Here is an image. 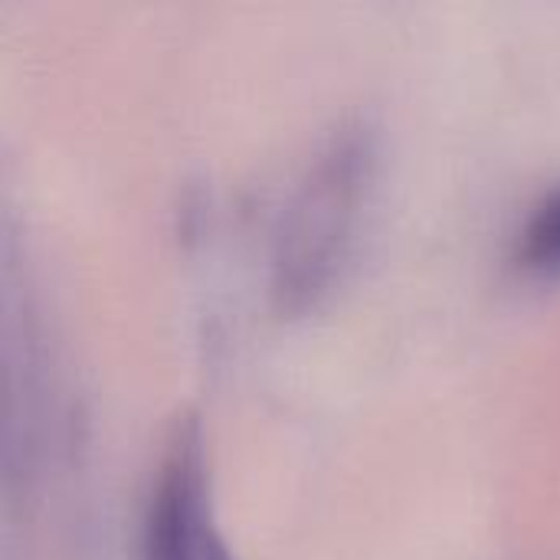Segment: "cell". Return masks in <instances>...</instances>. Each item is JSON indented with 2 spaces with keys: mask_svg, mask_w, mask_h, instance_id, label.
<instances>
[{
  "mask_svg": "<svg viewBox=\"0 0 560 560\" xmlns=\"http://www.w3.org/2000/svg\"><path fill=\"white\" fill-rule=\"evenodd\" d=\"M518 269L538 282H558L560 279V184L551 187L538 207L528 213L518 249H515Z\"/></svg>",
  "mask_w": 560,
  "mask_h": 560,
  "instance_id": "277c9868",
  "label": "cell"
},
{
  "mask_svg": "<svg viewBox=\"0 0 560 560\" xmlns=\"http://www.w3.org/2000/svg\"><path fill=\"white\" fill-rule=\"evenodd\" d=\"M141 560H236L213 502L207 433L197 413H180L154 463L144 518Z\"/></svg>",
  "mask_w": 560,
  "mask_h": 560,
  "instance_id": "3957f363",
  "label": "cell"
},
{
  "mask_svg": "<svg viewBox=\"0 0 560 560\" xmlns=\"http://www.w3.org/2000/svg\"><path fill=\"white\" fill-rule=\"evenodd\" d=\"M374 177V141L351 125L312 158L272 240V305L282 318L308 315L338 285L361 226Z\"/></svg>",
  "mask_w": 560,
  "mask_h": 560,
  "instance_id": "6da1fadb",
  "label": "cell"
},
{
  "mask_svg": "<svg viewBox=\"0 0 560 560\" xmlns=\"http://www.w3.org/2000/svg\"><path fill=\"white\" fill-rule=\"evenodd\" d=\"M62 404L30 259L0 187V479H33L59 443Z\"/></svg>",
  "mask_w": 560,
  "mask_h": 560,
  "instance_id": "7a4b0ae2",
  "label": "cell"
}]
</instances>
